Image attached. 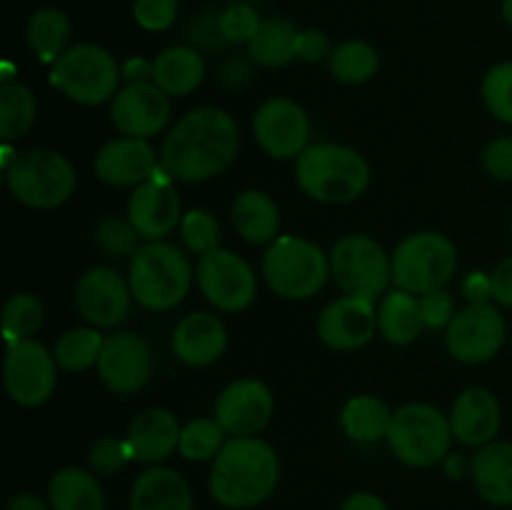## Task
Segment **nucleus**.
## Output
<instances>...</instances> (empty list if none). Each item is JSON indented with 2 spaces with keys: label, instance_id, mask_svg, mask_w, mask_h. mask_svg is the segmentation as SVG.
Instances as JSON below:
<instances>
[{
  "label": "nucleus",
  "instance_id": "nucleus-1",
  "mask_svg": "<svg viewBox=\"0 0 512 510\" xmlns=\"http://www.w3.org/2000/svg\"><path fill=\"white\" fill-rule=\"evenodd\" d=\"M240 128L225 110L203 105L173 125L160 148V168L180 183H205L233 165Z\"/></svg>",
  "mask_w": 512,
  "mask_h": 510
},
{
  "label": "nucleus",
  "instance_id": "nucleus-2",
  "mask_svg": "<svg viewBox=\"0 0 512 510\" xmlns=\"http://www.w3.org/2000/svg\"><path fill=\"white\" fill-rule=\"evenodd\" d=\"M280 460L273 445L255 435L225 440L210 468V495L228 510H250L275 493Z\"/></svg>",
  "mask_w": 512,
  "mask_h": 510
},
{
  "label": "nucleus",
  "instance_id": "nucleus-3",
  "mask_svg": "<svg viewBox=\"0 0 512 510\" xmlns=\"http://www.w3.org/2000/svg\"><path fill=\"white\" fill-rule=\"evenodd\" d=\"M295 180L308 198L345 205L368 190L370 165L355 148L340 143L308 145L295 158Z\"/></svg>",
  "mask_w": 512,
  "mask_h": 510
},
{
  "label": "nucleus",
  "instance_id": "nucleus-4",
  "mask_svg": "<svg viewBox=\"0 0 512 510\" xmlns=\"http://www.w3.org/2000/svg\"><path fill=\"white\" fill-rule=\"evenodd\" d=\"M128 283L140 308L165 313L185 300L193 283V268L178 245L153 240L130 260Z\"/></svg>",
  "mask_w": 512,
  "mask_h": 510
},
{
  "label": "nucleus",
  "instance_id": "nucleus-5",
  "mask_svg": "<svg viewBox=\"0 0 512 510\" xmlns=\"http://www.w3.org/2000/svg\"><path fill=\"white\" fill-rule=\"evenodd\" d=\"M263 278L280 298L308 300L328 283L330 255H325L313 240L280 235L263 255Z\"/></svg>",
  "mask_w": 512,
  "mask_h": 510
},
{
  "label": "nucleus",
  "instance_id": "nucleus-6",
  "mask_svg": "<svg viewBox=\"0 0 512 510\" xmlns=\"http://www.w3.org/2000/svg\"><path fill=\"white\" fill-rule=\"evenodd\" d=\"M3 173L10 195L35 210L60 208L75 193V168L58 150H25Z\"/></svg>",
  "mask_w": 512,
  "mask_h": 510
},
{
  "label": "nucleus",
  "instance_id": "nucleus-7",
  "mask_svg": "<svg viewBox=\"0 0 512 510\" xmlns=\"http://www.w3.org/2000/svg\"><path fill=\"white\" fill-rule=\"evenodd\" d=\"M385 440L400 463L410 468H433L448 458L453 428L448 415L435 405L408 403L393 413Z\"/></svg>",
  "mask_w": 512,
  "mask_h": 510
},
{
  "label": "nucleus",
  "instance_id": "nucleus-8",
  "mask_svg": "<svg viewBox=\"0 0 512 510\" xmlns=\"http://www.w3.org/2000/svg\"><path fill=\"white\" fill-rule=\"evenodd\" d=\"M393 283L413 295L443 290L458 270V248L453 240L435 230L413 233L395 248Z\"/></svg>",
  "mask_w": 512,
  "mask_h": 510
},
{
  "label": "nucleus",
  "instance_id": "nucleus-9",
  "mask_svg": "<svg viewBox=\"0 0 512 510\" xmlns=\"http://www.w3.org/2000/svg\"><path fill=\"white\" fill-rule=\"evenodd\" d=\"M123 68L105 48L95 43H80L65 50L50 70L55 90L78 105H103L120 90Z\"/></svg>",
  "mask_w": 512,
  "mask_h": 510
},
{
  "label": "nucleus",
  "instance_id": "nucleus-10",
  "mask_svg": "<svg viewBox=\"0 0 512 510\" xmlns=\"http://www.w3.org/2000/svg\"><path fill=\"white\" fill-rule=\"evenodd\" d=\"M330 275L345 295L378 300L393 283V258L370 235H345L330 250Z\"/></svg>",
  "mask_w": 512,
  "mask_h": 510
},
{
  "label": "nucleus",
  "instance_id": "nucleus-11",
  "mask_svg": "<svg viewBox=\"0 0 512 510\" xmlns=\"http://www.w3.org/2000/svg\"><path fill=\"white\" fill-rule=\"evenodd\" d=\"M195 278L205 300L223 313H240L258 295L255 270L233 250L218 248L208 255H200Z\"/></svg>",
  "mask_w": 512,
  "mask_h": 510
},
{
  "label": "nucleus",
  "instance_id": "nucleus-12",
  "mask_svg": "<svg viewBox=\"0 0 512 510\" xmlns=\"http://www.w3.org/2000/svg\"><path fill=\"white\" fill-rule=\"evenodd\" d=\"M505 333L508 328L498 305L468 303L445 328V348L460 363H488L503 348Z\"/></svg>",
  "mask_w": 512,
  "mask_h": 510
},
{
  "label": "nucleus",
  "instance_id": "nucleus-13",
  "mask_svg": "<svg viewBox=\"0 0 512 510\" xmlns=\"http://www.w3.org/2000/svg\"><path fill=\"white\" fill-rule=\"evenodd\" d=\"M3 383L10 400L23 408H38L48 403L58 383L55 355L33 338L10 345L3 363Z\"/></svg>",
  "mask_w": 512,
  "mask_h": 510
},
{
  "label": "nucleus",
  "instance_id": "nucleus-14",
  "mask_svg": "<svg viewBox=\"0 0 512 510\" xmlns=\"http://www.w3.org/2000/svg\"><path fill=\"white\" fill-rule=\"evenodd\" d=\"M95 368L110 393L133 395L153 378V350L140 335L120 330L105 338Z\"/></svg>",
  "mask_w": 512,
  "mask_h": 510
},
{
  "label": "nucleus",
  "instance_id": "nucleus-15",
  "mask_svg": "<svg viewBox=\"0 0 512 510\" xmlns=\"http://www.w3.org/2000/svg\"><path fill=\"white\" fill-rule=\"evenodd\" d=\"M130 283L108 265H95L80 275L75 285V308L93 328H115L130 315Z\"/></svg>",
  "mask_w": 512,
  "mask_h": 510
},
{
  "label": "nucleus",
  "instance_id": "nucleus-16",
  "mask_svg": "<svg viewBox=\"0 0 512 510\" xmlns=\"http://www.w3.org/2000/svg\"><path fill=\"white\" fill-rule=\"evenodd\" d=\"M253 135L270 158H298L310 143V120L295 100L270 98L255 113Z\"/></svg>",
  "mask_w": 512,
  "mask_h": 510
},
{
  "label": "nucleus",
  "instance_id": "nucleus-17",
  "mask_svg": "<svg viewBox=\"0 0 512 510\" xmlns=\"http://www.w3.org/2000/svg\"><path fill=\"white\" fill-rule=\"evenodd\" d=\"M175 180L163 168L133 188L128 200V218L145 240H163L183 223V203L175 190Z\"/></svg>",
  "mask_w": 512,
  "mask_h": 510
},
{
  "label": "nucleus",
  "instance_id": "nucleus-18",
  "mask_svg": "<svg viewBox=\"0 0 512 510\" xmlns=\"http://www.w3.org/2000/svg\"><path fill=\"white\" fill-rule=\"evenodd\" d=\"M110 120L120 135L155 138L170 123V95L155 83H128L110 100Z\"/></svg>",
  "mask_w": 512,
  "mask_h": 510
},
{
  "label": "nucleus",
  "instance_id": "nucleus-19",
  "mask_svg": "<svg viewBox=\"0 0 512 510\" xmlns=\"http://www.w3.org/2000/svg\"><path fill=\"white\" fill-rule=\"evenodd\" d=\"M275 410L273 393L265 383L255 378H243L230 383L215 403V420L233 438L258 435L270 423Z\"/></svg>",
  "mask_w": 512,
  "mask_h": 510
},
{
  "label": "nucleus",
  "instance_id": "nucleus-20",
  "mask_svg": "<svg viewBox=\"0 0 512 510\" xmlns=\"http://www.w3.org/2000/svg\"><path fill=\"white\" fill-rule=\"evenodd\" d=\"M378 333V310L375 300L355 298V295H343L325 305L318 320V335L323 345L330 350H358L373 340Z\"/></svg>",
  "mask_w": 512,
  "mask_h": 510
},
{
  "label": "nucleus",
  "instance_id": "nucleus-21",
  "mask_svg": "<svg viewBox=\"0 0 512 510\" xmlns=\"http://www.w3.org/2000/svg\"><path fill=\"white\" fill-rule=\"evenodd\" d=\"M95 175L113 188H138L160 170V155L143 138H115L95 155Z\"/></svg>",
  "mask_w": 512,
  "mask_h": 510
},
{
  "label": "nucleus",
  "instance_id": "nucleus-22",
  "mask_svg": "<svg viewBox=\"0 0 512 510\" xmlns=\"http://www.w3.org/2000/svg\"><path fill=\"white\" fill-rule=\"evenodd\" d=\"M448 418L455 440L470 445V448H483V445L493 443L495 435L500 433L503 410L490 390L468 388L455 398Z\"/></svg>",
  "mask_w": 512,
  "mask_h": 510
},
{
  "label": "nucleus",
  "instance_id": "nucleus-23",
  "mask_svg": "<svg viewBox=\"0 0 512 510\" xmlns=\"http://www.w3.org/2000/svg\"><path fill=\"white\" fill-rule=\"evenodd\" d=\"M228 348V330L225 323L213 313L185 315L173 333V353L180 363L190 368H205L220 360V355Z\"/></svg>",
  "mask_w": 512,
  "mask_h": 510
},
{
  "label": "nucleus",
  "instance_id": "nucleus-24",
  "mask_svg": "<svg viewBox=\"0 0 512 510\" xmlns=\"http://www.w3.org/2000/svg\"><path fill=\"white\" fill-rule=\"evenodd\" d=\"M180 433L183 428L168 408H148L135 415L125 440L135 463L160 465L180 448Z\"/></svg>",
  "mask_w": 512,
  "mask_h": 510
},
{
  "label": "nucleus",
  "instance_id": "nucleus-25",
  "mask_svg": "<svg viewBox=\"0 0 512 510\" xmlns=\"http://www.w3.org/2000/svg\"><path fill=\"white\" fill-rule=\"evenodd\" d=\"M130 510H193V490L178 470L153 465L135 478Z\"/></svg>",
  "mask_w": 512,
  "mask_h": 510
},
{
  "label": "nucleus",
  "instance_id": "nucleus-26",
  "mask_svg": "<svg viewBox=\"0 0 512 510\" xmlns=\"http://www.w3.org/2000/svg\"><path fill=\"white\" fill-rule=\"evenodd\" d=\"M470 475L480 498L490 505H512V443L493 440L470 458Z\"/></svg>",
  "mask_w": 512,
  "mask_h": 510
},
{
  "label": "nucleus",
  "instance_id": "nucleus-27",
  "mask_svg": "<svg viewBox=\"0 0 512 510\" xmlns=\"http://www.w3.org/2000/svg\"><path fill=\"white\" fill-rule=\"evenodd\" d=\"M230 218L250 245H270L280 238V208L263 190H243L235 198Z\"/></svg>",
  "mask_w": 512,
  "mask_h": 510
},
{
  "label": "nucleus",
  "instance_id": "nucleus-28",
  "mask_svg": "<svg viewBox=\"0 0 512 510\" xmlns=\"http://www.w3.org/2000/svg\"><path fill=\"white\" fill-rule=\"evenodd\" d=\"M205 78L203 55L188 45H173L153 60V83L173 98H183L200 88Z\"/></svg>",
  "mask_w": 512,
  "mask_h": 510
},
{
  "label": "nucleus",
  "instance_id": "nucleus-29",
  "mask_svg": "<svg viewBox=\"0 0 512 510\" xmlns=\"http://www.w3.org/2000/svg\"><path fill=\"white\" fill-rule=\"evenodd\" d=\"M48 503L53 510H105V493L93 473L70 465L50 480Z\"/></svg>",
  "mask_w": 512,
  "mask_h": 510
},
{
  "label": "nucleus",
  "instance_id": "nucleus-30",
  "mask_svg": "<svg viewBox=\"0 0 512 510\" xmlns=\"http://www.w3.org/2000/svg\"><path fill=\"white\" fill-rule=\"evenodd\" d=\"M425 328L423 313H420V298L405 290L385 293L378 308V330L388 343L408 345L413 343Z\"/></svg>",
  "mask_w": 512,
  "mask_h": 510
},
{
  "label": "nucleus",
  "instance_id": "nucleus-31",
  "mask_svg": "<svg viewBox=\"0 0 512 510\" xmlns=\"http://www.w3.org/2000/svg\"><path fill=\"white\" fill-rule=\"evenodd\" d=\"M390 420H393V410L378 395L370 393L353 395L340 413V425H343L345 435L358 443H378L380 438H385Z\"/></svg>",
  "mask_w": 512,
  "mask_h": 510
},
{
  "label": "nucleus",
  "instance_id": "nucleus-32",
  "mask_svg": "<svg viewBox=\"0 0 512 510\" xmlns=\"http://www.w3.org/2000/svg\"><path fill=\"white\" fill-rule=\"evenodd\" d=\"M25 35H28V45L35 58L40 63L55 65L60 55L68 50L73 25H70V18L60 8H40L28 20Z\"/></svg>",
  "mask_w": 512,
  "mask_h": 510
},
{
  "label": "nucleus",
  "instance_id": "nucleus-33",
  "mask_svg": "<svg viewBox=\"0 0 512 510\" xmlns=\"http://www.w3.org/2000/svg\"><path fill=\"white\" fill-rule=\"evenodd\" d=\"M300 30L285 18H265L248 43V55L263 68H283L295 60V40Z\"/></svg>",
  "mask_w": 512,
  "mask_h": 510
},
{
  "label": "nucleus",
  "instance_id": "nucleus-34",
  "mask_svg": "<svg viewBox=\"0 0 512 510\" xmlns=\"http://www.w3.org/2000/svg\"><path fill=\"white\" fill-rule=\"evenodd\" d=\"M38 103L28 85L10 80L0 85V138L3 143L20 140L35 123Z\"/></svg>",
  "mask_w": 512,
  "mask_h": 510
},
{
  "label": "nucleus",
  "instance_id": "nucleus-35",
  "mask_svg": "<svg viewBox=\"0 0 512 510\" xmlns=\"http://www.w3.org/2000/svg\"><path fill=\"white\" fill-rule=\"evenodd\" d=\"M330 73L335 80L345 85L368 83L380 68V55L365 40H345L338 48H333L328 58Z\"/></svg>",
  "mask_w": 512,
  "mask_h": 510
},
{
  "label": "nucleus",
  "instance_id": "nucleus-36",
  "mask_svg": "<svg viewBox=\"0 0 512 510\" xmlns=\"http://www.w3.org/2000/svg\"><path fill=\"white\" fill-rule=\"evenodd\" d=\"M105 338L98 328H73L65 330L55 343L53 355L60 370L68 373H83V370L98 365L100 350H103Z\"/></svg>",
  "mask_w": 512,
  "mask_h": 510
},
{
  "label": "nucleus",
  "instance_id": "nucleus-37",
  "mask_svg": "<svg viewBox=\"0 0 512 510\" xmlns=\"http://www.w3.org/2000/svg\"><path fill=\"white\" fill-rule=\"evenodd\" d=\"M225 430L215 418H198L183 425L180 433V455L193 463L215 460L225 445Z\"/></svg>",
  "mask_w": 512,
  "mask_h": 510
},
{
  "label": "nucleus",
  "instance_id": "nucleus-38",
  "mask_svg": "<svg viewBox=\"0 0 512 510\" xmlns=\"http://www.w3.org/2000/svg\"><path fill=\"white\" fill-rule=\"evenodd\" d=\"M45 310L35 295L30 293H15L10 295L8 303L3 308V335L10 345L20 343V340L30 338L33 333H38L40 325H43Z\"/></svg>",
  "mask_w": 512,
  "mask_h": 510
},
{
  "label": "nucleus",
  "instance_id": "nucleus-39",
  "mask_svg": "<svg viewBox=\"0 0 512 510\" xmlns=\"http://www.w3.org/2000/svg\"><path fill=\"white\" fill-rule=\"evenodd\" d=\"M180 240L193 255H208L220 248V223L208 210H188L180 223Z\"/></svg>",
  "mask_w": 512,
  "mask_h": 510
},
{
  "label": "nucleus",
  "instance_id": "nucleus-40",
  "mask_svg": "<svg viewBox=\"0 0 512 510\" xmlns=\"http://www.w3.org/2000/svg\"><path fill=\"white\" fill-rule=\"evenodd\" d=\"M95 243L113 258H133L143 245H140V233L130 218H120V215H108L95 228Z\"/></svg>",
  "mask_w": 512,
  "mask_h": 510
},
{
  "label": "nucleus",
  "instance_id": "nucleus-41",
  "mask_svg": "<svg viewBox=\"0 0 512 510\" xmlns=\"http://www.w3.org/2000/svg\"><path fill=\"white\" fill-rule=\"evenodd\" d=\"M483 100L490 113L512 125V63H498L483 80Z\"/></svg>",
  "mask_w": 512,
  "mask_h": 510
},
{
  "label": "nucleus",
  "instance_id": "nucleus-42",
  "mask_svg": "<svg viewBox=\"0 0 512 510\" xmlns=\"http://www.w3.org/2000/svg\"><path fill=\"white\" fill-rule=\"evenodd\" d=\"M88 463L93 468V473L98 475H115L125 468L128 463H133V453H130V445L125 438H113V435H105V438L95 440L93 448L88 453Z\"/></svg>",
  "mask_w": 512,
  "mask_h": 510
},
{
  "label": "nucleus",
  "instance_id": "nucleus-43",
  "mask_svg": "<svg viewBox=\"0 0 512 510\" xmlns=\"http://www.w3.org/2000/svg\"><path fill=\"white\" fill-rule=\"evenodd\" d=\"M260 15L253 5L233 3L220 13V33H223L225 43H245L253 40V35L260 28Z\"/></svg>",
  "mask_w": 512,
  "mask_h": 510
},
{
  "label": "nucleus",
  "instance_id": "nucleus-44",
  "mask_svg": "<svg viewBox=\"0 0 512 510\" xmlns=\"http://www.w3.org/2000/svg\"><path fill=\"white\" fill-rule=\"evenodd\" d=\"M133 18L140 28L150 33L168 30L178 18V0H135Z\"/></svg>",
  "mask_w": 512,
  "mask_h": 510
},
{
  "label": "nucleus",
  "instance_id": "nucleus-45",
  "mask_svg": "<svg viewBox=\"0 0 512 510\" xmlns=\"http://www.w3.org/2000/svg\"><path fill=\"white\" fill-rule=\"evenodd\" d=\"M420 313H423L425 328H448L450 320L455 318V300L453 295L445 290H435V293L420 295Z\"/></svg>",
  "mask_w": 512,
  "mask_h": 510
},
{
  "label": "nucleus",
  "instance_id": "nucleus-46",
  "mask_svg": "<svg viewBox=\"0 0 512 510\" xmlns=\"http://www.w3.org/2000/svg\"><path fill=\"white\" fill-rule=\"evenodd\" d=\"M483 168H485V173L493 175L495 180L510 183L512 180V138L510 135L493 140V143L485 148Z\"/></svg>",
  "mask_w": 512,
  "mask_h": 510
},
{
  "label": "nucleus",
  "instance_id": "nucleus-47",
  "mask_svg": "<svg viewBox=\"0 0 512 510\" xmlns=\"http://www.w3.org/2000/svg\"><path fill=\"white\" fill-rule=\"evenodd\" d=\"M330 53L333 48L323 30H300L298 40H295V58L305 60V63H320L323 58H330Z\"/></svg>",
  "mask_w": 512,
  "mask_h": 510
},
{
  "label": "nucleus",
  "instance_id": "nucleus-48",
  "mask_svg": "<svg viewBox=\"0 0 512 510\" xmlns=\"http://www.w3.org/2000/svg\"><path fill=\"white\" fill-rule=\"evenodd\" d=\"M493 280V300L505 308H512V255L500 260L495 270L490 273Z\"/></svg>",
  "mask_w": 512,
  "mask_h": 510
},
{
  "label": "nucleus",
  "instance_id": "nucleus-49",
  "mask_svg": "<svg viewBox=\"0 0 512 510\" xmlns=\"http://www.w3.org/2000/svg\"><path fill=\"white\" fill-rule=\"evenodd\" d=\"M463 295L468 303H490L493 300V280L488 273H470L463 280Z\"/></svg>",
  "mask_w": 512,
  "mask_h": 510
},
{
  "label": "nucleus",
  "instance_id": "nucleus-50",
  "mask_svg": "<svg viewBox=\"0 0 512 510\" xmlns=\"http://www.w3.org/2000/svg\"><path fill=\"white\" fill-rule=\"evenodd\" d=\"M125 83H153V60L130 58L123 63Z\"/></svg>",
  "mask_w": 512,
  "mask_h": 510
},
{
  "label": "nucleus",
  "instance_id": "nucleus-51",
  "mask_svg": "<svg viewBox=\"0 0 512 510\" xmlns=\"http://www.w3.org/2000/svg\"><path fill=\"white\" fill-rule=\"evenodd\" d=\"M340 510H390L385 500L375 493H353L345 498Z\"/></svg>",
  "mask_w": 512,
  "mask_h": 510
},
{
  "label": "nucleus",
  "instance_id": "nucleus-52",
  "mask_svg": "<svg viewBox=\"0 0 512 510\" xmlns=\"http://www.w3.org/2000/svg\"><path fill=\"white\" fill-rule=\"evenodd\" d=\"M8 510H53V508H50V503H43L38 495L18 493V495H13V498H10Z\"/></svg>",
  "mask_w": 512,
  "mask_h": 510
},
{
  "label": "nucleus",
  "instance_id": "nucleus-53",
  "mask_svg": "<svg viewBox=\"0 0 512 510\" xmlns=\"http://www.w3.org/2000/svg\"><path fill=\"white\" fill-rule=\"evenodd\" d=\"M503 18H505V23L512 25V0H505L503 3Z\"/></svg>",
  "mask_w": 512,
  "mask_h": 510
}]
</instances>
